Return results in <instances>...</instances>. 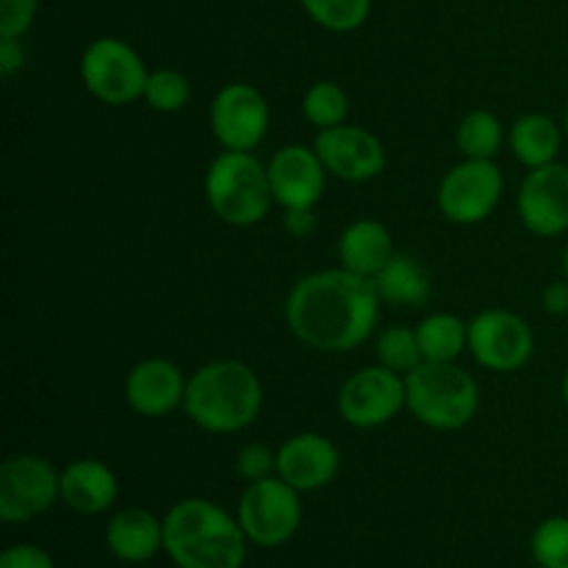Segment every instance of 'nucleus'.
Segmentation results:
<instances>
[{
  "mask_svg": "<svg viewBox=\"0 0 568 568\" xmlns=\"http://www.w3.org/2000/svg\"><path fill=\"white\" fill-rule=\"evenodd\" d=\"M236 475L247 483L277 475V449L266 447V444H247V447H242L236 455Z\"/></svg>",
  "mask_w": 568,
  "mask_h": 568,
  "instance_id": "obj_30",
  "label": "nucleus"
},
{
  "mask_svg": "<svg viewBox=\"0 0 568 568\" xmlns=\"http://www.w3.org/2000/svg\"><path fill=\"white\" fill-rule=\"evenodd\" d=\"M338 414L349 427L375 430L388 425L408 405L405 399V377L386 366H364L338 388Z\"/></svg>",
  "mask_w": 568,
  "mask_h": 568,
  "instance_id": "obj_10",
  "label": "nucleus"
},
{
  "mask_svg": "<svg viewBox=\"0 0 568 568\" xmlns=\"http://www.w3.org/2000/svg\"><path fill=\"white\" fill-rule=\"evenodd\" d=\"M61 499V471L42 455H14L0 466V519L22 525Z\"/></svg>",
  "mask_w": 568,
  "mask_h": 568,
  "instance_id": "obj_8",
  "label": "nucleus"
},
{
  "mask_svg": "<svg viewBox=\"0 0 568 568\" xmlns=\"http://www.w3.org/2000/svg\"><path fill=\"white\" fill-rule=\"evenodd\" d=\"M566 320H568V316H566Z\"/></svg>",
  "mask_w": 568,
  "mask_h": 568,
  "instance_id": "obj_39",
  "label": "nucleus"
},
{
  "mask_svg": "<svg viewBox=\"0 0 568 568\" xmlns=\"http://www.w3.org/2000/svg\"><path fill=\"white\" fill-rule=\"evenodd\" d=\"M338 261L344 270L355 272L361 277H375L383 266L392 261L394 239L388 227L377 220H355L338 236Z\"/></svg>",
  "mask_w": 568,
  "mask_h": 568,
  "instance_id": "obj_20",
  "label": "nucleus"
},
{
  "mask_svg": "<svg viewBox=\"0 0 568 568\" xmlns=\"http://www.w3.org/2000/svg\"><path fill=\"white\" fill-rule=\"evenodd\" d=\"M375 281L344 270L300 277L286 297V325L316 353H349L375 333L381 320Z\"/></svg>",
  "mask_w": 568,
  "mask_h": 568,
  "instance_id": "obj_1",
  "label": "nucleus"
},
{
  "mask_svg": "<svg viewBox=\"0 0 568 568\" xmlns=\"http://www.w3.org/2000/svg\"><path fill=\"white\" fill-rule=\"evenodd\" d=\"M305 14L333 33H349L366 22L372 0H300Z\"/></svg>",
  "mask_w": 568,
  "mask_h": 568,
  "instance_id": "obj_27",
  "label": "nucleus"
},
{
  "mask_svg": "<svg viewBox=\"0 0 568 568\" xmlns=\"http://www.w3.org/2000/svg\"><path fill=\"white\" fill-rule=\"evenodd\" d=\"M186 383L181 366L166 358H144L128 372L125 377V403L133 414L144 419H161L172 410L183 408L186 399Z\"/></svg>",
  "mask_w": 568,
  "mask_h": 568,
  "instance_id": "obj_16",
  "label": "nucleus"
},
{
  "mask_svg": "<svg viewBox=\"0 0 568 568\" xmlns=\"http://www.w3.org/2000/svg\"><path fill=\"white\" fill-rule=\"evenodd\" d=\"M375 355L377 364L386 369L397 372V375H408L422 364V344L416 336V327L408 325H392L383 327L375 338Z\"/></svg>",
  "mask_w": 568,
  "mask_h": 568,
  "instance_id": "obj_25",
  "label": "nucleus"
},
{
  "mask_svg": "<svg viewBox=\"0 0 568 568\" xmlns=\"http://www.w3.org/2000/svg\"><path fill=\"white\" fill-rule=\"evenodd\" d=\"M564 131H566V136H568V105H566V116H564Z\"/></svg>",
  "mask_w": 568,
  "mask_h": 568,
  "instance_id": "obj_38",
  "label": "nucleus"
},
{
  "mask_svg": "<svg viewBox=\"0 0 568 568\" xmlns=\"http://www.w3.org/2000/svg\"><path fill=\"white\" fill-rule=\"evenodd\" d=\"M316 155L325 164L327 175L347 183L375 181L386 170V148L372 131L361 125L325 128L314 139Z\"/></svg>",
  "mask_w": 568,
  "mask_h": 568,
  "instance_id": "obj_13",
  "label": "nucleus"
},
{
  "mask_svg": "<svg viewBox=\"0 0 568 568\" xmlns=\"http://www.w3.org/2000/svg\"><path fill=\"white\" fill-rule=\"evenodd\" d=\"M236 519L247 541L255 547H283L297 536L300 521H303L300 491L277 475L247 483L239 499Z\"/></svg>",
  "mask_w": 568,
  "mask_h": 568,
  "instance_id": "obj_6",
  "label": "nucleus"
},
{
  "mask_svg": "<svg viewBox=\"0 0 568 568\" xmlns=\"http://www.w3.org/2000/svg\"><path fill=\"white\" fill-rule=\"evenodd\" d=\"M372 281L383 303L403 305V308H419L433 294L430 272L408 253H394L392 261Z\"/></svg>",
  "mask_w": 568,
  "mask_h": 568,
  "instance_id": "obj_21",
  "label": "nucleus"
},
{
  "mask_svg": "<svg viewBox=\"0 0 568 568\" xmlns=\"http://www.w3.org/2000/svg\"><path fill=\"white\" fill-rule=\"evenodd\" d=\"M272 197L283 211L316 209L325 194L327 170L314 148L308 144H286L266 164Z\"/></svg>",
  "mask_w": 568,
  "mask_h": 568,
  "instance_id": "obj_15",
  "label": "nucleus"
},
{
  "mask_svg": "<svg viewBox=\"0 0 568 568\" xmlns=\"http://www.w3.org/2000/svg\"><path fill=\"white\" fill-rule=\"evenodd\" d=\"M142 100L159 114H178L192 100V83L183 72L172 70V67H161V70L150 72Z\"/></svg>",
  "mask_w": 568,
  "mask_h": 568,
  "instance_id": "obj_28",
  "label": "nucleus"
},
{
  "mask_svg": "<svg viewBox=\"0 0 568 568\" xmlns=\"http://www.w3.org/2000/svg\"><path fill=\"white\" fill-rule=\"evenodd\" d=\"M536 338L519 314L486 308L469 322V353L483 369L516 372L530 364Z\"/></svg>",
  "mask_w": 568,
  "mask_h": 568,
  "instance_id": "obj_12",
  "label": "nucleus"
},
{
  "mask_svg": "<svg viewBox=\"0 0 568 568\" xmlns=\"http://www.w3.org/2000/svg\"><path fill=\"white\" fill-rule=\"evenodd\" d=\"M120 494L114 469L98 458H78L61 469V499L81 516H100L111 510Z\"/></svg>",
  "mask_w": 568,
  "mask_h": 568,
  "instance_id": "obj_18",
  "label": "nucleus"
},
{
  "mask_svg": "<svg viewBox=\"0 0 568 568\" xmlns=\"http://www.w3.org/2000/svg\"><path fill=\"white\" fill-rule=\"evenodd\" d=\"M564 272H566V281H568V244H566V253H564Z\"/></svg>",
  "mask_w": 568,
  "mask_h": 568,
  "instance_id": "obj_37",
  "label": "nucleus"
},
{
  "mask_svg": "<svg viewBox=\"0 0 568 568\" xmlns=\"http://www.w3.org/2000/svg\"><path fill=\"white\" fill-rule=\"evenodd\" d=\"M22 64H26V48L20 39H0V72L11 78L17 70H22Z\"/></svg>",
  "mask_w": 568,
  "mask_h": 568,
  "instance_id": "obj_34",
  "label": "nucleus"
},
{
  "mask_svg": "<svg viewBox=\"0 0 568 568\" xmlns=\"http://www.w3.org/2000/svg\"><path fill=\"white\" fill-rule=\"evenodd\" d=\"M209 122L222 150L253 153L270 131V103L253 83H227L211 100Z\"/></svg>",
  "mask_w": 568,
  "mask_h": 568,
  "instance_id": "obj_11",
  "label": "nucleus"
},
{
  "mask_svg": "<svg viewBox=\"0 0 568 568\" xmlns=\"http://www.w3.org/2000/svg\"><path fill=\"white\" fill-rule=\"evenodd\" d=\"M342 466L336 444L320 433H297L277 447V477L300 494L331 486Z\"/></svg>",
  "mask_w": 568,
  "mask_h": 568,
  "instance_id": "obj_17",
  "label": "nucleus"
},
{
  "mask_svg": "<svg viewBox=\"0 0 568 568\" xmlns=\"http://www.w3.org/2000/svg\"><path fill=\"white\" fill-rule=\"evenodd\" d=\"M283 231L294 239H305L316 231L314 209H288L283 211Z\"/></svg>",
  "mask_w": 568,
  "mask_h": 568,
  "instance_id": "obj_33",
  "label": "nucleus"
},
{
  "mask_svg": "<svg viewBox=\"0 0 568 568\" xmlns=\"http://www.w3.org/2000/svg\"><path fill=\"white\" fill-rule=\"evenodd\" d=\"M39 0H0V39H22L37 20Z\"/></svg>",
  "mask_w": 568,
  "mask_h": 568,
  "instance_id": "obj_31",
  "label": "nucleus"
},
{
  "mask_svg": "<svg viewBox=\"0 0 568 568\" xmlns=\"http://www.w3.org/2000/svg\"><path fill=\"white\" fill-rule=\"evenodd\" d=\"M349 98L338 83L316 81L308 92L303 94V116L314 128H336L347 122Z\"/></svg>",
  "mask_w": 568,
  "mask_h": 568,
  "instance_id": "obj_26",
  "label": "nucleus"
},
{
  "mask_svg": "<svg viewBox=\"0 0 568 568\" xmlns=\"http://www.w3.org/2000/svg\"><path fill=\"white\" fill-rule=\"evenodd\" d=\"M405 408L433 430H460L480 408L477 381L458 364L422 361L405 375Z\"/></svg>",
  "mask_w": 568,
  "mask_h": 568,
  "instance_id": "obj_5",
  "label": "nucleus"
},
{
  "mask_svg": "<svg viewBox=\"0 0 568 568\" xmlns=\"http://www.w3.org/2000/svg\"><path fill=\"white\" fill-rule=\"evenodd\" d=\"M455 144H458L464 159L494 161L505 144V125L499 122L497 114H491V111L475 109L458 122Z\"/></svg>",
  "mask_w": 568,
  "mask_h": 568,
  "instance_id": "obj_24",
  "label": "nucleus"
},
{
  "mask_svg": "<svg viewBox=\"0 0 568 568\" xmlns=\"http://www.w3.org/2000/svg\"><path fill=\"white\" fill-rule=\"evenodd\" d=\"M264 405V386L242 361H211L186 383L183 410L205 433H239L253 425Z\"/></svg>",
  "mask_w": 568,
  "mask_h": 568,
  "instance_id": "obj_3",
  "label": "nucleus"
},
{
  "mask_svg": "<svg viewBox=\"0 0 568 568\" xmlns=\"http://www.w3.org/2000/svg\"><path fill=\"white\" fill-rule=\"evenodd\" d=\"M505 192V178L494 161L464 159L438 183V211L455 225H480L494 214Z\"/></svg>",
  "mask_w": 568,
  "mask_h": 568,
  "instance_id": "obj_9",
  "label": "nucleus"
},
{
  "mask_svg": "<svg viewBox=\"0 0 568 568\" xmlns=\"http://www.w3.org/2000/svg\"><path fill=\"white\" fill-rule=\"evenodd\" d=\"M564 403H566V408H568V372H566V377H564Z\"/></svg>",
  "mask_w": 568,
  "mask_h": 568,
  "instance_id": "obj_36",
  "label": "nucleus"
},
{
  "mask_svg": "<svg viewBox=\"0 0 568 568\" xmlns=\"http://www.w3.org/2000/svg\"><path fill=\"white\" fill-rule=\"evenodd\" d=\"M416 336L422 344V358L436 361V364H458L460 355L469 349V322L460 316L438 311L425 316L416 325Z\"/></svg>",
  "mask_w": 568,
  "mask_h": 568,
  "instance_id": "obj_23",
  "label": "nucleus"
},
{
  "mask_svg": "<svg viewBox=\"0 0 568 568\" xmlns=\"http://www.w3.org/2000/svg\"><path fill=\"white\" fill-rule=\"evenodd\" d=\"M148 67L142 55L116 37H100L81 53V81L105 105H128L144 98Z\"/></svg>",
  "mask_w": 568,
  "mask_h": 568,
  "instance_id": "obj_7",
  "label": "nucleus"
},
{
  "mask_svg": "<svg viewBox=\"0 0 568 568\" xmlns=\"http://www.w3.org/2000/svg\"><path fill=\"white\" fill-rule=\"evenodd\" d=\"M203 189L209 209L233 227L258 225L275 203L266 164H261L258 155L239 150H222L211 161Z\"/></svg>",
  "mask_w": 568,
  "mask_h": 568,
  "instance_id": "obj_4",
  "label": "nucleus"
},
{
  "mask_svg": "<svg viewBox=\"0 0 568 568\" xmlns=\"http://www.w3.org/2000/svg\"><path fill=\"white\" fill-rule=\"evenodd\" d=\"M105 547L122 564H148L164 549V519L144 508L116 510L105 525Z\"/></svg>",
  "mask_w": 568,
  "mask_h": 568,
  "instance_id": "obj_19",
  "label": "nucleus"
},
{
  "mask_svg": "<svg viewBox=\"0 0 568 568\" xmlns=\"http://www.w3.org/2000/svg\"><path fill=\"white\" fill-rule=\"evenodd\" d=\"M0 568H55L53 558L33 544H14L0 555Z\"/></svg>",
  "mask_w": 568,
  "mask_h": 568,
  "instance_id": "obj_32",
  "label": "nucleus"
},
{
  "mask_svg": "<svg viewBox=\"0 0 568 568\" xmlns=\"http://www.w3.org/2000/svg\"><path fill=\"white\" fill-rule=\"evenodd\" d=\"M521 225L541 239L560 236L568 231V166H538L525 175L516 197Z\"/></svg>",
  "mask_w": 568,
  "mask_h": 568,
  "instance_id": "obj_14",
  "label": "nucleus"
},
{
  "mask_svg": "<svg viewBox=\"0 0 568 568\" xmlns=\"http://www.w3.org/2000/svg\"><path fill=\"white\" fill-rule=\"evenodd\" d=\"M247 544L236 516L211 499H181L164 516V552L178 568H242Z\"/></svg>",
  "mask_w": 568,
  "mask_h": 568,
  "instance_id": "obj_2",
  "label": "nucleus"
},
{
  "mask_svg": "<svg viewBox=\"0 0 568 568\" xmlns=\"http://www.w3.org/2000/svg\"><path fill=\"white\" fill-rule=\"evenodd\" d=\"M530 552L541 568H568V516H549L532 530Z\"/></svg>",
  "mask_w": 568,
  "mask_h": 568,
  "instance_id": "obj_29",
  "label": "nucleus"
},
{
  "mask_svg": "<svg viewBox=\"0 0 568 568\" xmlns=\"http://www.w3.org/2000/svg\"><path fill=\"white\" fill-rule=\"evenodd\" d=\"M560 142L564 136H560L558 122L547 114H525L510 125V150L527 170L558 161Z\"/></svg>",
  "mask_w": 568,
  "mask_h": 568,
  "instance_id": "obj_22",
  "label": "nucleus"
},
{
  "mask_svg": "<svg viewBox=\"0 0 568 568\" xmlns=\"http://www.w3.org/2000/svg\"><path fill=\"white\" fill-rule=\"evenodd\" d=\"M544 311L552 316H568V281H555L541 294Z\"/></svg>",
  "mask_w": 568,
  "mask_h": 568,
  "instance_id": "obj_35",
  "label": "nucleus"
}]
</instances>
